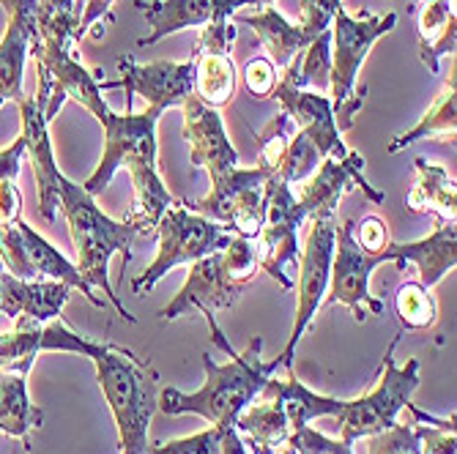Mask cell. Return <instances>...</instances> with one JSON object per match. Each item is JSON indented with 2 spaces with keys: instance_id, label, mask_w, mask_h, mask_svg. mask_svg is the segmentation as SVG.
<instances>
[{
  "instance_id": "37",
  "label": "cell",
  "mask_w": 457,
  "mask_h": 454,
  "mask_svg": "<svg viewBox=\"0 0 457 454\" xmlns=\"http://www.w3.org/2000/svg\"><path fill=\"white\" fill-rule=\"evenodd\" d=\"M222 433L225 430H220V427H205L189 438L156 443V446H151V454H220Z\"/></svg>"
},
{
  "instance_id": "41",
  "label": "cell",
  "mask_w": 457,
  "mask_h": 454,
  "mask_svg": "<svg viewBox=\"0 0 457 454\" xmlns=\"http://www.w3.org/2000/svg\"><path fill=\"white\" fill-rule=\"evenodd\" d=\"M277 69L269 58L258 55V58H249L244 66V82H246V91L253 94L255 99H269L274 86H277Z\"/></svg>"
},
{
  "instance_id": "42",
  "label": "cell",
  "mask_w": 457,
  "mask_h": 454,
  "mask_svg": "<svg viewBox=\"0 0 457 454\" xmlns=\"http://www.w3.org/2000/svg\"><path fill=\"white\" fill-rule=\"evenodd\" d=\"M413 430H417L422 454H457L454 430L433 427V425H422V427H413Z\"/></svg>"
},
{
  "instance_id": "31",
  "label": "cell",
  "mask_w": 457,
  "mask_h": 454,
  "mask_svg": "<svg viewBox=\"0 0 457 454\" xmlns=\"http://www.w3.org/2000/svg\"><path fill=\"white\" fill-rule=\"evenodd\" d=\"M28 376L0 373V433L28 443V433L41 427V410L28 400Z\"/></svg>"
},
{
  "instance_id": "1",
  "label": "cell",
  "mask_w": 457,
  "mask_h": 454,
  "mask_svg": "<svg viewBox=\"0 0 457 454\" xmlns=\"http://www.w3.org/2000/svg\"><path fill=\"white\" fill-rule=\"evenodd\" d=\"M261 351H263V340L253 337L244 353H230L228 364H217L212 353H203L205 384L192 394H184L170 386L162 389L156 397V408L168 417L197 414L212 427L230 430L241 410L249 402H255L271 373H277L282 367L279 359L263 361Z\"/></svg>"
},
{
  "instance_id": "24",
  "label": "cell",
  "mask_w": 457,
  "mask_h": 454,
  "mask_svg": "<svg viewBox=\"0 0 457 454\" xmlns=\"http://www.w3.org/2000/svg\"><path fill=\"white\" fill-rule=\"evenodd\" d=\"M417 168V186L405 197V209L411 214H428L436 222H454L457 217V186L449 173L428 159H413Z\"/></svg>"
},
{
  "instance_id": "32",
  "label": "cell",
  "mask_w": 457,
  "mask_h": 454,
  "mask_svg": "<svg viewBox=\"0 0 457 454\" xmlns=\"http://www.w3.org/2000/svg\"><path fill=\"white\" fill-rule=\"evenodd\" d=\"M192 61H195V96L214 110L225 107L238 86L233 58L222 53H203V55H192Z\"/></svg>"
},
{
  "instance_id": "4",
  "label": "cell",
  "mask_w": 457,
  "mask_h": 454,
  "mask_svg": "<svg viewBox=\"0 0 457 454\" xmlns=\"http://www.w3.org/2000/svg\"><path fill=\"white\" fill-rule=\"evenodd\" d=\"M397 25V14L389 12L378 17L372 12H359L351 17L340 9L331 20V69H328V102L335 112L337 132L353 127V115L367 99V86H359V69L372 50V45Z\"/></svg>"
},
{
  "instance_id": "18",
  "label": "cell",
  "mask_w": 457,
  "mask_h": 454,
  "mask_svg": "<svg viewBox=\"0 0 457 454\" xmlns=\"http://www.w3.org/2000/svg\"><path fill=\"white\" fill-rule=\"evenodd\" d=\"M184 140L189 145V164L203 168L209 178H220L238 168V153L228 140L220 110L203 104L195 94L181 104Z\"/></svg>"
},
{
  "instance_id": "35",
  "label": "cell",
  "mask_w": 457,
  "mask_h": 454,
  "mask_svg": "<svg viewBox=\"0 0 457 454\" xmlns=\"http://www.w3.org/2000/svg\"><path fill=\"white\" fill-rule=\"evenodd\" d=\"M294 135H296V123L290 120L287 112H279L266 123V129L258 135V168L263 173H269V176L277 173L279 161L285 156V148Z\"/></svg>"
},
{
  "instance_id": "38",
  "label": "cell",
  "mask_w": 457,
  "mask_h": 454,
  "mask_svg": "<svg viewBox=\"0 0 457 454\" xmlns=\"http://www.w3.org/2000/svg\"><path fill=\"white\" fill-rule=\"evenodd\" d=\"M343 9V0H302V20L296 22L312 41L331 28V20Z\"/></svg>"
},
{
  "instance_id": "5",
  "label": "cell",
  "mask_w": 457,
  "mask_h": 454,
  "mask_svg": "<svg viewBox=\"0 0 457 454\" xmlns=\"http://www.w3.org/2000/svg\"><path fill=\"white\" fill-rule=\"evenodd\" d=\"M261 274L253 238L233 235L222 250L205 255L189 266V277L176 299L159 310L162 320H176L189 310H222L233 307L244 287Z\"/></svg>"
},
{
  "instance_id": "3",
  "label": "cell",
  "mask_w": 457,
  "mask_h": 454,
  "mask_svg": "<svg viewBox=\"0 0 457 454\" xmlns=\"http://www.w3.org/2000/svg\"><path fill=\"white\" fill-rule=\"evenodd\" d=\"M61 214L69 222V233H71V244L77 252V271L82 274L91 287H99L104 293V299L115 307V312L135 323L137 318L129 315V310L118 301V293L112 291V285L107 279V268H110V258L115 252H123V266L132 260L129 255V244L135 230L127 222H115L107 214H102V209L94 202V194H88L79 184L63 178L61 181V202H58Z\"/></svg>"
},
{
  "instance_id": "30",
  "label": "cell",
  "mask_w": 457,
  "mask_h": 454,
  "mask_svg": "<svg viewBox=\"0 0 457 454\" xmlns=\"http://www.w3.org/2000/svg\"><path fill=\"white\" fill-rule=\"evenodd\" d=\"M457 77H454V61H452V71L444 79V88L438 91L433 107L425 112V118L417 123L413 129H408L405 135L395 137L386 151L397 153L408 145H413L417 140H441V143H454V132H457V120H454V104H457Z\"/></svg>"
},
{
  "instance_id": "22",
  "label": "cell",
  "mask_w": 457,
  "mask_h": 454,
  "mask_svg": "<svg viewBox=\"0 0 457 454\" xmlns=\"http://www.w3.org/2000/svg\"><path fill=\"white\" fill-rule=\"evenodd\" d=\"M392 260L397 266L413 263L420 268V282L433 287L457 266V227L454 222H436V230L413 244H395L392 241Z\"/></svg>"
},
{
  "instance_id": "8",
  "label": "cell",
  "mask_w": 457,
  "mask_h": 454,
  "mask_svg": "<svg viewBox=\"0 0 457 454\" xmlns=\"http://www.w3.org/2000/svg\"><path fill=\"white\" fill-rule=\"evenodd\" d=\"M0 263L9 274L20 279H55L74 291H79L94 307H104V301L94 293V287L82 279L74 263H69L55 246L38 235L22 217L12 222H0Z\"/></svg>"
},
{
  "instance_id": "44",
  "label": "cell",
  "mask_w": 457,
  "mask_h": 454,
  "mask_svg": "<svg viewBox=\"0 0 457 454\" xmlns=\"http://www.w3.org/2000/svg\"><path fill=\"white\" fill-rule=\"evenodd\" d=\"M220 454H253V451H249V449L244 446V441H241V435L236 433V427H230V430L222 433Z\"/></svg>"
},
{
  "instance_id": "28",
  "label": "cell",
  "mask_w": 457,
  "mask_h": 454,
  "mask_svg": "<svg viewBox=\"0 0 457 454\" xmlns=\"http://www.w3.org/2000/svg\"><path fill=\"white\" fill-rule=\"evenodd\" d=\"M255 252H258V266L266 271L282 291L294 287V279L287 277V268H299V227L296 225H269L263 222L261 233L253 238Z\"/></svg>"
},
{
  "instance_id": "23",
  "label": "cell",
  "mask_w": 457,
  "mask_h": 454,
  "mask_svg": "<svg viewBox=\"0 0 457 454\" xmlns=\"http://www.w3.org/2000/svg\"><path fill=\"white\" fill-rule=\"evenodd\" d=\"M258 397L261 400L255 405L249 402L241 410L233 427H236V433L249 438L246 449L253 454H277V449L287 443V438L294 435V430H290V425H287V417H285L282 402L277 400V394H271L263 386Z\"/></svg>"
},
{
  "instance_id": "7",
  "label": "cell",
  "mask_w": 457,
  "mask_h": 454,
  "mask_svg": "<svg viewBox=\"0 0 457 454\" xmlns=\"http://www.w3.org/2000/svg\"><path fill=\"white\" fill-rule=\"evenodd\" d=\"M397 343H400V337L392 340V345L384 356L376 389L367 392L359 400L345 402L343 414L337 417L345 443L378 435V433L395 427L397 414L403 408H408L413 392L420 389V359H408L405 367H397L395 356H392Z\"/></svg>"
},
{
  "instance_id": "11",
  "label": "cell",
  "mask_w": 457,
  "mask_h": 454,
  "mask_svg": "<svg viewBox=\"0 0 457 454\" xmlns=\"http://www.w3.org/2000/svg\"><path fill=\"white\" fill-rule=\"evenodd\" d=\"M335 235H337V222L331 219H312L310 222V233H307V244L299 258V304H296V320L294 328H290V337L285 351L277 356L282 367L290 369L294 364V353L296 345L302 340V334L307 332L310 320L315 318V312L323 304L326 287H328V274H331V258H335Z\"/></svg>"
},
{
  "instance_id": "33",
  "label": "cell",
  "mask_w": 457,
  "mask_h": 454,
  "mask_svg": "<svg viewBox=\"0 0 457 454\" xmlns=\"http://www.w3.org/2000/svg\"><path fill=\"white\" fill-rule=\"evenodd\" d=\"M395 312L400 326L408 328V332H425V328L436 326L438 320V301L430 287L408 279L395 293Z\"/></svg>"
},
{
  "instance_id": "29",
  "label": "cell",
  "mask_w": 457,
  "mask_h": 454,
  "mask_svg": "<svg viewBox=\"0 0 457 454\" xmlns=\"http://www.w3.org/2000/svg\"><path fill=\"white\" fill-rule=\"evenodd\" d=\"M266 389L271 394H277V400L282 402V410L287 417V425L290 430H302L307 427L312 419H320V417H340L343 408H345V400H337V397H323V394H315L312 389H307L302 381H296L290 376L287 381H277V378H269L266 381Z\"/></svg>"
},
{
  "instance_id": "40",
  "label": "cell",
  "mask_w": 457,
  "mask_h": 454,
  "mask_svg": "<svg viewBox=\"0 0 457 454\" xmlns=\"http://www.w3.org/2000/svg\"><path fill=\"white\" fill-rule=\"evenodd\" d=\"M353 241L367 252H389L392 238H389V227L381 217L367 214L361 219H353Z\"/></svg>"
},
{
  "instance_id": "25",
  "label": "cell",
  "mask_w": 457,
  "mask_h": 454,
  "mask_svg": "<svg viewBox=\"0 0 457 454\" xmlns=\"http://www.w3.org/2000/svg\"><path fill=\"white\" fill-rule=\"evenodd\" d=\"M230 22L255 28L258 38L269 50V61L274 63L277 71H282L310 45V38L304 36V30L296 22H287L274 6H261V12H255V14H233Z\"/></svg>"
},
{
  "instance_id": "26",
  "label": "cell",
  "mask_w": 457,
  "mask_h": 454,
  "mask_svg": "<svg viewBox=\"0 0 457 454\" xmlns=\"http://www.w3.org/2000/svg\"><path fill=\"white\" fill-rule=\"evenodd\" d=\"M127 170L132 173V184H135V205L123 222L140 235H151V233H156L162 214L173 205V197L159 178L156 161L137 159V161L127 164Z\"/></svg>"
},
{
  "instance_id": "43",
  "label": "cell",
  "mask_w": 457,
  "mask_h": 454,
  "mask_svg": "<svg viewBox=\"0 0 457 454\" xmlns=\"http://www.w3.org/2000/svg\"><path fill=\"white\" fill-rule=\"evenodd\" d=\"M25 159V137L14 140V145L0 151V181H17Z\"/></svg>"
},
{
  "instance_id": "17",
  "label": "cell",
  "mask_w": 457,
  "mask_h": 454,
  "mask_svg": "<svg viewBox=\"0 0 457 454\" xmlns=\"http://www.w3.org/2000/svg\"><path fill=\"white\" fill-rule=\"evenodd\" d=\"M120 86L129 96H140L148 107H181L195 94V61L173 63V61H154L135 63L132 58H120Z\"/></svg>"
},
{
  "instance_id": "21",
  "label": "cell",
  "mask_w": 457,
  "mask_h": 454,
  "mask_svg": "<svg viewBox=\"0 0 457 454\" xmlns=\"http://www.w3.org/2000/svg\"><path fill=\"white\" fill-rule=\"evenodd\" d=\"M71 287L55 279H20L0 263V315L12 320L30 318L38 323H50L61 318L63 304L69 301Z\"/></svg>"
},
{
  "instance_id": "39",
  "label": "cell",
  "mask_w": 457,
  "mask_h": 454,
  "mask_svg": "<svg viewBox=\"0 0 457 454\" xmlns=\"http://www.w3.org/2000/svg\"><path fill=\"white\" fill-rule=\"evenodd\" d=\"M287 443L294 446L296 454H353V443H345V441H331L326 438L323 433L312 430L310 425L296 430L294 435L287 438Z\"/></svg>"
},
{
  "instance_id": "6",
  "label": "cell",
  "mask_w": 457,
  "mask_h": 454,
  "mask_svg": "<svg viewBox=\"0 0 457 454\" xmlns=\"http://www.w3.org/2000/svg\"><path fill=\"white\" fill-rule=\"evenodd\" d=\"M156 235H159V250L154 263L140 277L132 279V291L137 296L151 293L154 285L176 266H192L195 260L222 250L233 238V233L225 225L176 202L162 214L156 225Z\"/></svg>"
},
{
  "instance_id": "19",
  "label": "cell",
  "mask_w": 457,
  "mask_h": 454,
  "mask_svg": "<svg viewBox=\"0 0 457 454\" xmlns=\"http://www.w3.org/2000/svg\"><path fill=\"white\" fill-rule=\"evenodd\" d=\"M271 96L285 107L290 120L296 123V129L304 132L312 140V145L320 151L323 159L326 156H331V159H348L353 153L340 140L337 123H335V112H331V102H328L326 94L294 88L290 82L277 79Z\"/></svg>"
},
{
  "instance_id": "13",
  "label": "cell",
  "mask_w": 457,
  "mask_h": 454,
  "mask_svg": "<svg viewBox=\"0 0 457 454\" xmlns=\"http://www.w3.org/2000/svg\"><path fill=\"white\" fill-rule=\"evenodd\" d=\"M361 168H364V159L356 151L348 159H331V156H326V159H320V164L315 168L312 176H307L296 186H290L296 202L302 205L304 214H307V222L335 217L340 200L351 189H361L372 202H384V192L370 186V181L364 178Z\"/></svg>"
},
{
  "instance_id": "10",
  "label": "cell",
  "mask_w": 457,
  "mask_h": 454,
  "mask_svg": "<svg viewBox=\"0 0 457 454\" xmlns=\"http://www.w3.org/2000/svg\"><path fill=\"white\" fill-rule=\"evenodd\" d=\"M269 173L261 168H233L230 173L212 178V192L192 211L225 225L233 235L255 238L263 227V186Z\"/></svg>"
},
{
  "instance_id": "12",
  "label": "cell",
  "mask_w": 457,
  "mask_h": 454,
  "mask_svg": "<svg viewBox=\"0 0 457 454\" xmlns=\"http://www.w3.org/2000/svg\"><path fill=\"white\" fill-rule=\"evenodd\" d=\"M162 110L159 107H145L143 112H127L118 115L112 112L104 123V151H102V161L96 164V170L91 173V178L82 184L88 194L102 192L112 176L118 173V168H127L129 161H156V123H159Z\"/></svg>"
},
{
  "instance_id": "46",
  "label": "cell",
  "mask_w": 457,
  "mask_h": 454,
  "mask_svg": "<svg viewBox=\"0 0 457 454\" xmlns=\"http://www.w3.org/2000/svg\"><path fill=\"white\" fill-rule=\"evenodd\" d=\"M271 4H274V0H266V6H271Z\"/></svg>"
},
{
  "instance_id": "15",
  "label": "cell",
  "mask_w": 457,
  "mask_h": 454,
  "mask_svg": "<svg viewBox=\"0 0 457 454\" xmlns=\"http://www.w3.org/2000/svg\"><path fill=\"white\" fill-rule=\"evenodd\" d=\"M47 96H25L20 102V118H22V137H25V153L30 156L33 176L38 186V211L47 222L58 217V202H61V181L66 178L53 156L50 143V120L45 118Z\"/></svg>"
},
{
  "instance_id": "45",
  "label": "cell",
  "mask_w": 457,
  "mask_h": 454,
  "mask_svg": "<svg viewBox=\"0 0 457 454\" xmlns=\"http://www.w3.org/2000/svg\"><path fill=\"white\" fill-rule=\"evenodd\" d=\"M277 454H296V451H294V446H290V443H285L282 451H277Z\"/></svg>"
},
{
  "instance_id": "14",
  "label": "cell",
  "mask_w": 457,
  "mask_h": 454,
  "mask_svg": "<svg viewBox=\"0 0 457 454\" xmlns=\"http://www.w3.org/2000/svg\"><path fill=\"white\" fill-rule=\"evenodd\" d=\"M86 337L74 334L61 318L50 323H38L30 318H17L12 332L0 334V373H20L28 376L36 356L41 351H63V353H88Z\"/></svg>"
},
{
  "instance_id": "34",
  "label": "cell",
  "mask_w": 457,
  "mask_h": 454,
  "mask_svg": "<svg viewBox=\"0 0 457 454\" xmlns=\"http://www.w3.org/2000/svg\"><path fill=\"white\" fill-rule=\"evenodd\" d=\"M320 151L312 145V140L304 135V132H299L296 129V135L290 137V143H287V148H285V156H282V161H279V168H277V173L274 176H279L287 186H296L299 181H304L307 176H312L315 173V168L320 164Z\"/></svg>"
},
{
  "instance_id": "9",
  "label": "cell",
  "mask_w": 457,
  "mask_h": 454,
  "mask_svg": "<svg viewBox=\"0 0 457 454\" xmlns=\"http://www.w3.org/2000/svg\"><path fill=\"white\" fill-rule=\"evenodd\" d=\"M392 260L389 252H367L353 241V219L337 225L335 235V258H331L328 287L320 307L328 304H345L353 312L356 323H364L367 315H381L384 301L370 293V277L381 263Z\"/></svg>"
},
{
  "instance_id": "36",
  "label": "cell",
  "mask_w": 457,
  "mask_h": 454,
  "mask_svg": "<svg viewBox=\"0 0 457 454\" xmlns=\"http://www.w3.org/2000/svg\"><path fill=\"white\" fill-rule=\"evenodd\" d=\"M367 454H422L417 430L411 425H395L367 438Z\"/></svg>"
},
{
  "instance_id": "2",
  "label": "cell",
  "mask_w": 457,
  "mask_h": 454,
  "mask_svg": "<svg viewBox=\"0 0 457 454\" xmlns=\"http://www.w3.org/2000/svg\"><path fill=\"white\" fill-rule=\"evenodd\" d=\"M86 359L94 361L99 389L112 410L120 454H151L148 425L159 394L148 361L110 343H91Z\"/></svg>"
},
{
  "instance_id": "27",
  "label": "cell",
  "mask_w": 457,
  "mask_h": 454,
  "mask_svg": "<svg viewBox=\"0 0 457 454\" xmlns=\"http://www.w3.org/2000/svg\"><path fill=\"white\" fill-rule=\"evenodd\" d=\"M454 0H420V53L430 74H438V61L444 55H454Z\"/></svg>"
},
{
  "instance_id": "16",
  "label": "cell",
  "mask_w": 457,
  "mask_h": 454,
  "mask_svg": "<svg viewBox=\"0 0 457 454\" xmlns=\"http://www.w3.org/2000/svg\"><path fill=\"white\" fill-rule=\"evenodd\" d=\"M151 33L143 36L137 45L151 47L156 41L168 38L184 28H205L214 22H228L241 6H266V0H137L135 4Z\"/></svg>"
},
{
  "instance_id": "20",
  "label": "cell",
  "mask_w": 457,
  "mask_h": 454,
  "mask_svg": "<svg viewBox=\"0 0 457 454\" xmlns=\"http://www.w3.org/2000/svg\"><path fill=\"white\" fill-rule=\"evenodd\" d=\"M0 6L6 12V33L0 38V104L9 99L20 104L25 99V58L30 53V41L36 33L33 0H0Z\"/></svg>"
}]
</instances>
